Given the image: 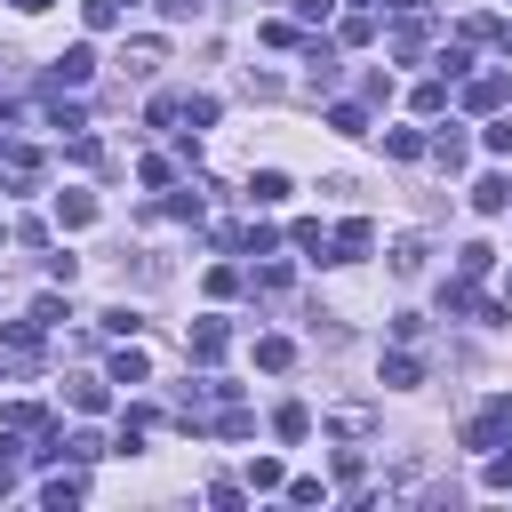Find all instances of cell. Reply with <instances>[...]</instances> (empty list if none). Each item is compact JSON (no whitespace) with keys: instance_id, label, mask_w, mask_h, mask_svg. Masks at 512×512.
Instances as JSON below:
<instances>
[{"instance_id":"9a60e30c","label":"cell","mask_w":512,"mask_h":512,"mask_svg":"<svg viewBox=\"0 0 512 512\" xmlns=\"http://www.w3.org/2000/svg\"><path fill=\"white\" fill-rule=\"evenodd\" d=\"M328 128H336V136H368V112H360V104H328Z\"/></svg>"},{"instance_id":"30bf717a","label":"cell","mask_w":512,"mask_h":512,"mask_svg":"<svg viewBox=\"0 0 512 512\" xmlns=\"http://www.w3.org/2000/svg\"><path fill=\"white\" fill-rule=\"evenodd\" d=\"M144 376H152V360H144L136 344H128V352H112V368H104V384H144Z\"/></svg>"},{"instance_id":"3957f363","label":"cell","mask_w":512,"mask_h":512,"mask_svg":"<svg viewBox=\"0 0 512 512\" xmlns=\"http://www.w3.org/2000/svg\"><path fill=\"white\" fill-rule=\"evenodd\" d=\"M48 80H56V88H88V80H96V48H88V40L64 48V56L48 64Z\"/></svg>"},{"instance_id":"8992f818","label":"cell","mask_w":512,"mask_h":512,"mask_svg":"<svg viewBox=\"0 0 512 512\" xmlns=\"http://www.w3.org/2000/svg\"><path fill=\"white\" fill-rule=\"evenodd\" d=\"M472 208H480V216H504V208H512V176H480V184H472Z\"/></svg>"},{"instance_id":"9c48e42d","label":"cell","mask_w":512,"mask_h":512,"mask_svg":"<svg viewBox=\"0 0 512 512\" xmlns=\"http://www.w3.org/2000/svg\"><path fill=\"white\" fill-rule=\"evenodd\" d=\"M56 224H64V232L96 224V200H88V192H56Z\"/></svg>"},{"instance_id":"cb8c5ba5","label":"cell","mask_w":512,"mask_h":512,"mask_svg":"<svg viewBox=\"0 0 512 512\" xmlns=\"http://www.w3.org/2000/svg\"><path fill=\"white\" fill-rule=\"evenodd\" d=\"M488 488H512V440H504V456H488V472H480Z\"/></svg>"},{"instance_id":"7c38bea8","label":"cell","mask_w":512,"mask_h":512,"mask_svg":"<svg viewBox=\"0 0 512 512\" xmlns=\"http://www.w3.org/2000/svg\"><path fill=\"white\" fill-rule=\"evenodd\" d=\"M72 408H80V416H104V408H112L104 376H80V384H72Z\"/></svg>"},{"instance_id":"4316f807","label":"cell","mask_w":512,"mask_h":512,"mask_svg":"<svg viewBox=\"0 0 512 512\" xmlns=\"http://www.w3.org/2000/svg\"><path fill=\"white\" fill-rule=\"evenodd\" d=\"M488 40H504V56H512V24H496V32H488Z\"/></svg>"},{"instance_id":"484cf974","label":"cell","mask_w":512,"mask_h":512,"mask_svg":"<svg viewBox=\"0 0 512 512\" xmlns=\"http://www.w3.org/2000/svg\"><path fill=\"white\" fill-rule=\"evenodd\" d=\"M328 8L336 0H296V24H328Z\"/></svg>"},{"instance_id":"5b68a950","label":"cell","mask_w":512,"mask_h":512,"mask_svg":"<svg viewBox=\"0 0 512 512\" xmlns=\"http://www.w3.org/2000/svg\"><path fill=\"white\" fill-rule=\"evenodd\" d=\"M288 192H296V184H288L280 168H256V176H248V208H280Z\"/></svg>"},{"instance_id":"2e32d148","label":"cell","mask_w":512,"mask_h":512,"mask_svg":"<svg viewBox=\"0 0 512 512\" xmlns=\"http://www.w3.org/2000/svg\"><path fill=\"white\" fill-rule=\"evenodd\" d=\"M424 152H432V160H440V168H464V136H456V128H440V136H432V144H424Z\"/></svg>"},{"instance_id":"7a4b0ae2","label":"cell","mask_w":512,"mask_h":512,"mask_svg":"<svg viewBox=\"0 0 512 512\" xmlns=\"http://www.w3.org/2000/svg\"><path fill=\"white\" fill-rule=\"evenodd\" d=\"M368 240H376V232H368V216H344V224L328 232V264H360V256H368Z\"/></svg>"},{"instance_id":"7402d4cb","label":"cell","mask_w":512,"mask_h":512,"mask_svg":"<svg viewBox=\"0 0 512 512\" xmlns=\"http://www.w3.org/2000/svg\"><path fill=\"white\" fill-rule=\"evenodd\" d=\"M80 16H88V32H112V24H120V0H88Z\"/></svg>"},{"instance_id":"603a6c76","label":"cell","mask_w":512,"mask_h":512,"mask_svg":"<svg viewBox=\"0 0 512 512\" xmlns=\"http://www.w3.org/2000/svg\"><path fill=\"white\" fill-rule=\"evenodd\" d=\"M280 480H288V472H280L272 456H256V464H248V488H280Z\"/></svg>"},{"instance_id":"ffe728a7","label":"cell","mask_w":512,"mask_h":512,"mask_svg":"<svg viewBox=\"0 0 512 512\" xmlns=\"http://www.w3.org/2000/svg\"><path fill=\"white\" fill-rule=\"evenodd\" d=\"M40 504H48V512H64V504H80V480H40Z\"/></svg>"},{"instance_id":"4fadbf2b","label":"cell","mask_w":512,"mask_h":512,"mask_svg":"<svg viewBox=\"0 0 512 512\" xmlns=\"http://www.w3.org/2000/svg\"><path fill=\"white\" fill-rule=\"evenodd\" d=\"M272 432H280V440H304V432H312V408H304V400L272 408Z\"/></svg>"},{"instance_id":"44dd1931","label":"cell","mask_w":512,"mask_h":512,"mask_svg":"<svg viewBox=\"0 0 512 512\" xmlns=\"http://www.w3.org/2000/svg\"><path fill=\"white\" fill-rule=\"evenodd\" d=\"M408 104H416V112H440V104H448V80H416V96H408Z\"/></svg>"},{"instance_id":"8fae6325","label":"cell","mask_w":512,"mask_h":512,"mask_svg":"<svg viewBox=\"0 0 512 512\" xmlns=\"http://www.w3.org/2000/svg\"><path fill=\"white\" fill-rule=\"evenodd\" d=\"M464 104H472V112H496V104H504V72H480V80L464 88Z\"/></svg>"},{"instance_id":"ac0fdd59","label":"cell","mask_w":512,"mask_h":512,"mask_svg":"<svg viewBox=\"0 0 512 512\" xmlns=\"http://www.w3.org/2000/svg\"><path fill=\"white\" fill-rule=\"evenodd\" d=\"M288 360H296V344H288V336H264V344H256V368H272V376H280Z\"/></svg>"},{"instance_id":"83f0119b","label":"cell","mask_w":512,"mask_h":512,"mask_svg":"<svg viewBox=\"0 0 512 512\" xmlns=\"http://www.w3.org/2000/svg\"><path fill=\"white\" fill-rule=\"evenodd\" d=\"M16 8H24V16H40V8H48V0H16Z\"/></svg>"},{"instance_id":"5bb4252c","label":"cell","mask_w":512,"mask_h":512,"mask_svg":"<svg viewBox=\"0 0 512 512\" xmlns=\"http://www.w3.org/2000/svg\"><path fill=\"white\" fill-rule=\"evenodd\" d=\"M160 64H168V48H160V40H136V48H128V72H136V80H152Z\"/></svg>"},{"instance_id":"6da1fadb","label":"cell","mask_w":512,"mask_h":512,"mask_svg":"<svg viewBox=\"0 0 512 512\" xmlns=\"http://www.w3.org/2000/svg\"><path fill=\"white\" fill-rule=\"evenodd\" d=\"M512 440V400H488L472 424H464V448H504Z\"/></svg>"},{"instance_id":"52a82bcc","label":"cell","mask_w":512,"mask_h":512,"mask_svg":"<svg viewBox=\"0 0 512 512\" xmlns=\"http://www.w3.org/2000/svg\"><path fill=\"white\" fill-rule=\"evenodd\" d=\"M424 256H432V248H424V232H400V240H392V272H400V280H416V272H424Z\"/></svg>"},{"instance_id":"f546056e","label":"cell","mask_w":512,"mask_h":512,"mask_svg":"<svg viewBox=\"0 0 512 512\" xmlns=\"http://www.w3.org/2000/svg\"><path fill=\"white\" fill-rule=\"evenodd\" d=\"M360 8H368V0H360Z\"/></svg>"},{"instance_id":"ba28073f","label":"cell","mask_w":512,"mask_h":512,"mask_svg":"<svg viewBox=\"0 0 512 512\" xmlns=\"http://www.w3.org/2000/svg\"><path fill=\"white\" fill-rule=\"evenodd\" d=\"M184 344H192V360H224V344H232V328H224V320H200V328H192Z\"/></svg>"},{"instance_id":"d4e9b609","label":"cell","mask_w":512,"mask_h":512,"mask_svg":"<svg viewBox=\"0 0 512 512\" xmlns=\"http://www.w3.org/2000/svg\"><path fill=\"white\" fill-rule=\"evenodd\" d=\"M480 144H488V152H504V160H512V120H496V128H480Z\"/></svg>"},{"instance_id":"d6986e66","label":"cell","mask_w":512,"mask_h":512,"mask_svg":"<svg viewBox=\"0 0 512 512\" xmlns=\"http://www.w3.org/2000/svg\"><path fill=\"white\" fill-rule=\"evenodd\" d=\"M384 152H392V160H424V136H416V128H392Z\"/></svg>"},{"instance_id":"277c9868","label":"cell","mask_w":512,"mask_h":512,"mask_svg":"<svg viewBox=\"0 0 512 512\" xmlns=\"http://www.w3.org/2000/svg\"><path fill=\"white\" fill-rule=\"evenodd\" d=\"M416 384H424V360H416L408 344H400V352H384V392H416Z\"/></svg>"},{"instance_id":"e0dca14e","label":"cell","mask_w":512,"mask_h":512,"mask_svg":"<svg viewBox=\"0 0 512 512\" xmlns=\"http://www.w3.org/2000/svg\"><path fill=\"white\" fill-rule=\"evenodd\" d=\"M456 264H464V280H480V272L496 264V248H488V240H464V248H456Z\"/></svg>"},{"instance_id":"f1b7e54d","label":"cell","mask_w":512,"mask_h":512,"mask_svg":"<svg viewBox=\"0 0 512 512\" xmlns=\"http://www.w3.org/2000/svg\"><path fill=\"white\" fill-rule=\"evenodd\" d=\"M504 304H512V272H504Z\"/></svg>"}]
</instances>
